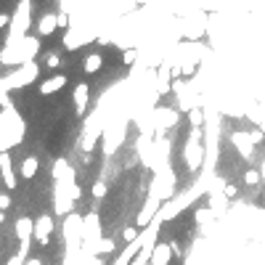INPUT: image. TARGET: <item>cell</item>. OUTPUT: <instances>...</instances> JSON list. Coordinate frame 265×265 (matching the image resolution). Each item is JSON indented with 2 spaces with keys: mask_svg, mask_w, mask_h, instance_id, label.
<instances>
[{
  "mask_svg": "<svg viewBox=\"0 0 265 265\" xmlns=\"http://www.w3.org/2000/svg\"><path fill=\"white\" fill-rule=\"evenodd\" d=\"M40 77V67L35 61H29V64H22L16 69H11L6 77H3V88L6 90H16V88H27L29 83H35Z\"/></svg>",
  "mask_w": 265,
  "mask_h": 265,
  "instance_id": "7a4b0ae2",
  "label": "cell"
},
{
  "mask_svg": "<svg viewBox=\"0 0 265 265\" xmlns=\"http://www.w3.org/2000/svg\"><path fill=\"white\" fill-rule=\"evenodd\" d=\"M8 24H11V16H8V13H0V32H3Z\"/></svg>",
  "mask_w": 265,
  "mask_h": 265,
  "instance_id": "7402d4cb",
  "label": "cell"
},
{
  "mask_svg": "<svg viewBox=\"0 0 265 265\" xmlns=\"http://www.w3.org/2000/svg\"><path fill=\"white\" fill-rule=\"evenodd\" d=\"M56 29H58V16L53 11H45L37 22V37H51Z\"/></svg>",
  "mask_w": 265,
  "mask_h": 265,
  "instance_id": "8992f818",
  "label": "cell"
},
{
  "mask_svg": "<svg viewBox=\"0 0 265 265\" xmlns=\"http://www.w3.org/2000/svg\"><path fill=\"white\" fill-rule=\"evenodd\" d=\"M0 223H6V212L3 210H0Z\"/></svg>",
  "mask_w": 265,
  "mask_h": 265,
  "instance_id": "484cf974",
  "label": "cell"
},
{
  "mask_svg": "<svg viewBox=\"0 0 265 265\" xmlns=\"http://www.w3.org/2000/svg\"><path fill=\"white\" fill-rule=\"evenodd\" d=\"M88 83H80V85H74V93H72V104H74V114L77 117H83L85 114V109H88Z\"/></svg>",
  "mask_w": 265,
  "mask_h": 265,
  "instance_id": "52a82bcc",
  "label": "cell"
},
{
  "mask_svg": "<svg viewBox=\"0 0 265 265\" xmlns=\"http://www.w3.org/2000/svg\"><path fill=\"white\" fill-rule=\"evenodd\" d=\"M262 178H265V167H262Z\"/></svg>",
  "mask_w": 265,
  "mask_h": 265,
  "instance_id": "4316f807",
  "label": "cell"
},
{
  "mask_svg": "<svg viewBox=\"0 0 265 265\" xmlns=\"http://www.w3.org/2000/svg\"><path fill=\"white\" fill-rule=\"evenodd\" d=\"M173 244H157L151 252V262L149 265H170V260H173Z\"/></svg>",
  "mask_w": 265,
  "mask_h": 265,
  "instance_id": "30bf717a",
  "label": "cell"
},
{
  "mask_svg": "<svg viewBox=\"0 0 265 265\" xmlns=\"http://www.w3.org/2000/svg\"><path fill=\"white\" fill-rule=\"evenodd\" d=\"M244 180H247V186H257V183H260V175L255 173V170H249V173L244 175Z\"/></svg>",
  "mask_w": 265,
  "mask_h": 265,
  "instance_id": "ac0fdd59",
  "label": "cell"
},
{
  "mask_svg": "<svg viewBox=\"0 0 265 265\" xmlns=\"http://www.w3.org/2000/svg\"><path fill=\"white\" fill-rule=\"evenodd\" d=\"M11 205H13V201H11V194H0V210H11Z\"/></svg>",
  "mask_w": 265,
  "mask_h": 265,
  "instance_id": "ffe728a7",
  "label": "cell"
},
{
  "mask_svg": "<svg viewBox=\"0 0 265 265\" xmlns=\"http://www.w3.org/2000/svg\"><path fill=\"white\" fill-rule=\"evenodd\" d=\"M122 61H125V64H133V61H135V51H125Z\"/></svg>",
  "mask_w": 265,
  "mask_h": 265,
  "instance_id": "603a6c76",
  "label": "cell"
},
{
  "mask_svg": "<svg viewBox=\"0 0 265 265\" xmlns=\"http://www.w3.org/2000/svg\"><path fill=\"white\" fill-rule=\"evenodd\" d=\"M24 265H43V260H40V257H27Z\"/></svg>",
  "mask_w": 265,
  "mask_h": 265,
  "instance_id": "d4e9b609",
  "label": "cell"
},
{
  "mask_svg": "<svg viewBox=\"0 0 265 265\" xmlns=\"http://www.w3.org/2000/svg\"><path fill=\"white\" fill-rule=\"evenodd\" d=\"M40 48H43L40 37L27 35V37L22 40V58H24V64H29V61H35V56L40 53Z\"/></svg>",
  "mask_w": 265,
  "mask_h": 265,
  "instance_id": "9c48e42d",
  "label": "cell"
},
{
  "mask_svg": "<svg viewBox=\"0 0 265 265\" xmlns=\"http://www.w3.org/2000/svg\"><path fill=\"white\" fill-rule=\"evenodd\" d=\"M13 231H16L19 244H29V241H32V236H35V223L29 220V217H19L16 226H13Z\"/></svg>",
  "mask_w": 265,
  "mask_h": 265,
  "instance_id": "ba28073f",
  "label": "cell"
},
{
  "mask_svg": "<svg viewBox=\"0 0 265 265\" xmlns=\"http://www.w3.org/2000/svg\"><path fill=\"white\" fill-rule=\"evenodd\" d=\"M104 194H106V183H104V180L93 183V196H96V199H104Z\"/></svg>",
  "mask_w": 265,
  "mask_h": 265,
  "instance_id": "e0dca14e",
  "label": "cell"
},
{
  "mask_svg": "<svg viewBox=\"0 0 265 265\" xmlns=\"http://www.w3.org/2000/svg\"><path fill=\"white\" fill-rule=\"evenodd\" d=\"M37 170H40V159H37V157H32V154H29V157L22 159V170H19V173H22L24 180H32V178L37 175Z\"/></svg>",
  "mask_w": 265,
  "mask_h": 265,
  "instance_id": "8fae6325",
  "label": "cell"
},
{
  "mask_svg": "<svg viewBox=\"0 0 265 265\" xmlns=\"http://www.w3.org/2000/svg\"><path fill=\"white\" fill-rule=\"evenodd\" d=\"M101 67H104V56H101V53H96V51L88 53V56H85V61H83V72H85V74H96Z\"/></svg>",
  "mask_w": 265,
  "mask_h": 265,
  "instance_id": "4fadbf2b",
  "label": "cell"
},
{
  "mask_svg": "<svg viewBox=\"0 0 265 265\" xmlns=\"http://www.w3.org/2000/svg\"><path fill=\"white\" fill-rule=\"evenodd\" d=\"M67 83H69V77L67 74H51L48 80H43L40 83V96H56V93L61 90V88H67Z\"/></svg>",
  "mask_w": 265,
  "mask_h": 265,
  "instance_id": "5b68a950",
  "label": "cell"
},
{
  "mask_svg": "<svg viewBox=\"0 0 265 265\" xmlns=\"http://www.w3.org/2000/svg\"><path fill=\"white\" fill-rule=\"evenodd\" d=\"M58 64H61V56L51 51V53H48V58H45V67H48V69H56Z\"/></svg>",
  "mask_w": 265,
  "mask_h": 265,
  "instance_id": "9a60e30c",
  "label": "cell"
},
{
  "mask_svg": "<svg viewBox=\"0 0 265 265\" xmlns=\"http://www.w3.org/2000/svg\"><path fill=\"white\" fill-rule=\"evenodd\" d=\"M29 22H32V0H19L16 11L11 13V24H8V35L3 45H16L27 37Z\"/></svg>",
  "mask_w": 265,
  "mask_h": 265,
  "instance_id": "6da1fadb",
  "label": "cell"
},
{
  "mask_svg": "<svg viewBox=\"0 0 265 265\" xmlns=\"http://www.w3.org/2000/svg\"><path fill=\"white\" fill-rule=\"evenodd\" d=\"M189 117H191V125H194V128H199V125L205 122V114H201V109H191Z\"/></svg>",
  "mask_w": 265,
  "mask_h": 265,
  "instance_id": "2e32d148",
  "label": "cell"
},
{
  "mask_svg": "<svg viewBox=\"0 0 265 265\" xmlns=\"http://www.w3.org/2000/svg\"><path fill=\"white\" fill-rule=\"evenodd\" d=\"M0 178H3L6 189H11V191L19 186L16 170H13V165H11V151H0Z\"/></svg>",
  "mask_w": 265,
  "mask_h": 265,
  "instance_id": "3957f363",
  "label": "cell"
},
{
  "mask_svg": "<svg viewBox=\"0 0 265 265\" xmlns=\"http://www.w3.org/2000/svg\"><path fill=\"white\" fill-rule=\"evenodd\" d=\"M226 196H228V199L236 196V186H226Z\"/></svg>",
  "mask_w": 265,
  "mask_h": 265,
  "instance_id": "cb8c5ba5",
  "label": "cell"
},
{
  "mask_svg": "<svg viewBox=\"0 0 265 265\" xmlns=\"http://www.w3.org/2000/svg\"><path fill=\"white\" fill-rule=\"evenodd\" d=\"M56 16H58V27H61V29H69V13H67V11L56 13Z\"/></svg>",
  "mask_w": 265,
  "mask_h": 265,
  "instance_id": "d6986e66",
  "label": "cell"
},
{
  "mask_svg": "<svg viewBox=\"0 0 265 265\" xmlns=\"http://www.w3.org/2000/svg\"><path fill=\"white\" fill-rule=\"evenodd\" d=\"M135 236H138V228H128V231H125V241H135Z\"/></svg>",
  "mask_w": 265,
  "mask_h": 265,
  "instance_id": "44dd1931",
  "label": "cell"
},
{
  "mask_svg": "<svg viewBox=\"0 0 265 265\" xmlns=\"http://www.w3.org/2000/svg\"><path fill=\"white\" fill-rule=\"evenodd\" d=\"M186 159H189V165H191L194 170L201 165V146H199V141H196V135H191L189 146H186Z\"/></svg>",
  "mask_w": 265,
  "mask_h": 265,
  "instance_id": "7c38bea8",
  "label": "cell"
},
{
  "mask_svg": "<svg viewBox=\"0 0 265 265\" xmlns=\"http://www.w3.org/2000/svg\"><path fill=\"white\" fill-rule=\"evenodd\" d=\"M51 231H53V217H51V215H40L37 220H35V236H32V239L37 241V247L48 244Z\"/></svg>",
  "mask_w": 265,
  "mask_h": 265,
  "instance_id": "277c9868",
  "label": "cell"
},
{
  "mask_svg": "<svg viewBox=\"0 0 265 265\" xmlns=\"http://www.w3.org/2000/svg\"><path fill=\"white\" fill-rule=\"evenodd\" d=\"M112 249H114V241H112V239H104V241L96 247V252H98V255H106V252H112Z\"/></svg>",
  "mask_w": 265,
  "mask_h": 265,
  "instance_id": "5bb4252c",
  "label": "cell"
}]
</instances>
